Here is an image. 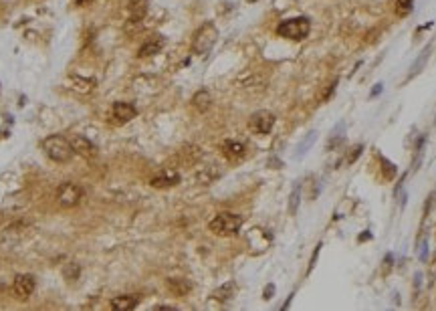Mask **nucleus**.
Masks as SVG:
<instances>
[{"instance_id": "nucleus-1", "label": "nucleus", "mask_w": 436, "mask_h": 311, "mask_svg": "<svg viewBox=\"0 0 436 311\" xmlns=\"http://www.w3.org/2000/svg\"><path fill=\"white\" fill-rule=\"evenodd\" d=\"M240 226H242V219L233 212H220L208 222L210 233H214L218 237H233L240 231Z\"/></svg>"}, {"instance_id": "nucleus-2", "label": "nucleus", "mask_w": 436, "mask_h": 311, "mask_svg": "<svg viewBox=\"0 0 436 311\" xmlns=\"http://www.w3.org/2000/svg\"><path fill=\"white\" fill-rule=\"evenodd\" d=\"M43 147H45V154L54 160V162H69L73 158V146L71 142H67L63 136H49L45 142H43Z\"/></svg>"}, {"instance_id": "nucleus-3", "label": "nucleus", "mask_w": 436, "mask_h": 311, "mask_svg": "<svg viewBox=\"0 0 436 311\" xmlns=\"http://www.w3.org/2000/svg\"><path fill=\"white\" fill-rule=\"evenodd\" d=\"M309 31H311V24H309V18H305V17L283 20L277 26V35L283 38H291V40H303L309 35Z\"/></svg>"}, {"instance_id": "nucleus-4", "label": "nucleus", "mask_w": 436, "mask_h": 311, "mask_svg": "<svg viewBox=\"0 0 436 311\" xmlns=\"http://www.w3.org/2000/svg\"><path fill=\"white\" fill-rule=\"evenodd\" d=\"M218 38V31L212 22H204L200 29L194 33V38H192V51L196 55H206V53L214 47Z\"/></svg>"}, {"instance_id": "nucleus-5", "label": "nucleus", "mask_w": 436, "mask_h": 311, "mask_svg": "<svg viewBox=\"0 0 436 311\" xmlns=\"http://www.w3.org/2000/svg\"><path fill=\"white\" fill-rule=\"evenodd\" d=\"M81 194H83V192H81V188H79L77 184H73V182H65V184H61V188L57 190V200H59V204H61V206L71 208V206L79 204Z\"/></svg>"}, {"instance_id": "nucleus-6", "label": "nucleus", "mask_w": 436, "mask_h": 311, "mask_svg": "<svg viewBox=\"0 0 436 311\" xmlns=\"http://www.w3.org/2000/svg\"><path fill=\"white\" fill-rule=\"evenodd\" d=\"M272 126H275V115H272L271 111H265V110L253 113L251 119H249V128H251V131L261 133V136L269 133V131L272 129Z\"/></svg>"}, {"instance_id": "nucleus-7", "label": "nucleus", "mask_w": 436, "mask_h": 311, "mask_svg": "<svg viewBox=\"0 0 436 311\" xmlns=\"http://www.w3.org/2000/svg\"><path fill=\"white\" fill-rule=\"evenodd\" d=\"M12 291L18 299H29L35 291V277L33 275H17L15 283H12Z\"/></svg>"}, {"instance_id": "nucleus-8", "label": "nucleus", "mask_w": 436, "mask_h": 311, "mask_svg": "<svg viewBox=\"0 0 436 311\" xmlns=\"http://www.w3.org/2000/svg\"><path fill=\"white\" fill-rule=\"evenodd\" d=\"M71 146H73V152H75V154L83 156V158H87V160H93V158H95V154H97V150H95V146H93V144H91L85 136H73Z\"/></svg>"}, {"instance_id": "nucleus-9", "label": "nucleus", "mask_w": 436, "mask_h": 311, "mask_svg": "<svg viewBox=\"0 0 436 311\" xmlns=\"http://www.w3.org/2000/svg\"><path fill=\"white\" fill-rule=\"evenodd\" d=\"M135 115H138V111H135V107L131 103H126V101L113 103V119L117 124H127Z\"/></svg>"}, {"instance_id": "nucleus-10", "label": "nucleus", "mask_w": 436, "mask_h": 311, "mask_svg": "<svg viewBox=\"0 0 436 311\" xmlns=\"http://www.w3.org/2000/svg\"><path fill=\"white\" fill-rule=\"evenodd\" d=\"M147 2L149 0H129L127 10H129V22H142L145 12H147Z\"/></svg>"}, {"instance_id": "nucleus-11", "label": "nucleus", "mask_w": 436, "mask_h": 311, "mask_svg": "<svg viewBox=\"0 0 436 311\" xmlns=\"http://www.w3.org/2000/svg\"><path fill=\"white\" fill-rule=\"evenodd\" d=\"M244 152H247V147H244V144H240V142L228 140V142L222 144V154H224L228 160H233V162L244 158Z\"/></svg>"}, {"instance_id": "nucleus-12", "label": "nucleus", "mask_w": 436, "mask_h": 311, "mask_svg": "<svg viewBox=\"0 0 436 311\" xmlns=\"http://www.w3.org/2000/svg\"><path fill=\"white\" fill-rule=\"evenodd\" d=\"M140 303V295H119L111 299V309L115 311H129Z\"/></svg>"}, {"instance_id": "nucleus-13", "label": "nucleus", "mask_w": 436, "mask_h": 311, "mask_svg": "<svg viewBox=\"0 0 436 311\" xmlns=\"http://www.w3.org/2000/svg\"><path fill=\"white\" fill-rule=\"evenodd\" d=\"M162 47H164L162 37H152V38H147L145 43L140 47L138 57H152V55H158V53L162 51Z\"/></svg>"}, {"instance_id": "nucleus-14", "label": "nucleus", "mask_w": 436, "mask_h": 311, "mask_svg": "<svg viewBox=\"0 0 436 311\" xmlns=\"http://www.w3.org/2000/svg\"><path fill=\"white\" fill-rule=\"evenodd\" d=\"M178 182H180V174H176V172H164V174L156 176V178H152L154 188H172Z\"/></svg>"}, {"instance_id": "nucleus-15", "label": "nucleus", "mask_w": 436, "mask_h": 311, "mask_svg": "<svg viewBox=\"0 0 436 311\" xmlns=\"http://www.w3.org/2000/svg\"><path fill=\"white\" fill-rule=\"evenodd\" d=\"M168 289H170L174 295L184 297V295L190 293L192 285H190V281H186V279H168Z\"/></svg>"}, {"instance_id": "nucleus-16", "label": "nucleus", "mask_w": 436, "mask_h": 311, "mask_svg": "<svg viewBox=\"0 0 436 311\" xmlns=\"http://www.w3.org/2000/svg\"><path fill=\"white\" fill-rule=\"evenodd\" d=\"M210 103H212V97H210V93L206 89H200L196 95L192 97V105L196 107L198 111H206L210 107Z\"/></svg>"}, {"instance_id": "nucleus-17", "label": "nucleus", "mask_w": 436, "mask_h": 311, "mask_svg": "<svg viewBox=\"0 0 436 311\" xmlns=\"http://www.w3.org/2000/svg\"><path fill=\"white\" fill-rule=\"evenodd\" d=\"M344 131H345V124L342 121V124L335 126V129L331 133V140H329V144H327V147H329V150H333L335 146H339V144L344 142Z\"/></svg>"}, {"instance_id": "nucleus-18", "label": "nucleus", "mask_w": 436, "mask_h": 311, "mask_svg": "<svg viewBox=\"0 0 436 311\" xmlns=\"http://www.w3.org/2000/svg\"><path fill=\"white\" fill-rule=\"evenodd\" d=\"M315 140H317V131H309L307 136H305V140L301 142V146L297 147V158H303L305 156V152L309 150V147L315 144Z\"/></svg>"}, {"instance_id": "nucleus-19", "label": "nucleus", "mask_w": 436, "mask_h": 311, "mask_svg": "<svg viewBox=\"0 0 436 311\" xmlns=\"http://www.w3.org/2000/svg\"><path fill=\"white\" fill-rule=\"evenodd\" d=\"M412 6H414V0H396V17H400V18H404V17H408L412 12Z\"/></svg>"}, {"instance_id": "nucleus-20", "label": "nucleus", "mask_w": 436, "mask_h": 311, "mask_svg": "<svg viewBox=\"0 0 436 311\" xmlns=\"http://www.w3.org/2000/svg\"><path fill=\"white\" fill-rule=\"evenodd\" d=\"M428 55H430V47H426V49H424V53H422V55L416 59V63L412 65V69H410V77H414V75H418V73H420V69H422V67H424V63L428 61Z\"/></svg>"}, {"instance_id": "nucleus-21", "label": "nucleus", "mask_w": 436, "mask_h": 311, "mask_svg": "<svg viewBox=\"0 0 436 311\" xmlns=\"http://www.w3.org/2000/svg\"><path fill=\"white\" fill-rule=\"evenodd\" d=\"M233 293H235V285L233 283H226L224 287H220L218 291H214V297L218 301H226V299H230L233 297Z\"/></svg>"}, {"instance_id": "nucleus-22", "label": "nucleus", "mask_w": 436, "mask_h": 311, "mask_svg": "<svg viewBox=\"0 0 436 311\" xmlns=\"http://www.w3.org/2000/svg\"><path fill=\"white\" fill-rule=\"evenodd\" d=\"M299 198H301V186H299V182H297V186L293 188V192H291V202H289V212L291 214H295L297 212V208H299Z\"/></svg>"}, {"instance_id": "nucleus-23", "label": "nucleus", "mask_w": 436, "mask_h": 311, "mask_svg": "<svg viewBox=\"0 0 436 311\" xmlns=\"http://www.w3.org/2000/svg\"><path fill=\"white\" fill-rule=\"evenodd\" d=\"M380 162H382V170H384V176H386V178H388V180L396 178V174H398L396 166H394L392 162H388L386 158H380Z\"/></svg>"}, {"instance_id": "nucleus-24", "label": "nucleus", "mask_w": 436, "mask_h": 311, "mask_svg": "<svg viewBox=\"0 0 436 311\" xmlns=\"http://www.w3.org/2000/svg\"><path fill=\"white\" fill-rule=\"evenodd\" d=\"M65 277L69 279V281H75L79 277V267L77 265H69V267L65 269Z\"/></svg>"}, {"instance_id": "nucleus-25", "label": "nucleus", "mask_w": 436, "mask_h": 311, "mask_svg": "<svg viewBox=\"0 0 436 311\" xmlns=\"http://www.w3.org/2000/svg\"><path fill=\"white\" fill-rule=\"evenodd\" d=\"M362 150H363V146H362V144H360V146H353V147H351V154H349V158H347V164H353V162H356V158H360Z\"/></svg>"}, {"instance_id": "nucleus-26", "label": "nucleus", "mask_w": 436, "mask_h": 311, "mask_svg": "<svg viewBox=\"0 0 436 311\" xmlns=\"http://www.w3.org/2000/svg\"><path fill=\"white\" fill-rule=\"evenodd\" d=\"M335 87H337V79H333L331 81V85L327 87V91H323V95H321V101H325V99H329L331 97V93L335 91Z\"/></svg>"}, {"instance_id": "nucleus-27", "label": "nucleus", "mask_w": 436, "mask_h": 311, "mask_svg": "<svg viewBox=\"0 0 436 311\" xmlns=\"http://www.w3.org/2000/svg\"><path fill=\"white\" fill-rule=\"evenodd\" d=\"M271 295H272V285H269L265 289V299H271Z\"/></svg>"}, {"instance_id": "nucleus-28", "label": "nucleus", "mask_w": 436, "mask_h": 311, "mask_svg": "<svg viewBox=\"0 0 436 311\" xmlns=\"http://www.w3.org/2000/svg\"><path fill=\"white\" fill-rule=\"evenodd\" d=\"M420 259H422V261H426V242H424V245H422V253H420Z\"/></svg>"}, {"instance_id": "nucleus-29", "label": "nucleus", "mask_w": 436, "mask_h": 311, "mask_svg": "<svg viewBox=\"0 0 436 311\" xmlns=\"http://www.w3.org/2000/svg\"><path fill=\"white\" fill-rule=\"evenodd\" d=\"M380 91H382V85H380V83H378V85H376V89H374V91H372V97H376V95H380Z\"/></svg>"}, {"instance_id": "nucleus-30", "label": "nucleus", "mask_w": 436, "mask_h": 311, "mask_svg": "<svg viewBox=\"0 0 436 311\" xmlns=\"http://www.w3.org/2000/svg\"><path fill=\"white\" fill-rule=\"evenodd\" d=\"M75 2H77V4H89L91 0H75Z\"/></svg>"}, {"instance_id": "nucleus-31", "label": "nucleus", "mask_w": 436, "mask_h": 311, "mask_svg": "<svg viewBox=\"0 0 436 311\" xmlns=\"http://www.w3.org/2000/svg\"><path fill=\"white\" fill-rule=\"evenodd\" d=\"M0 289H2V283H0Z\"/></svg>"}, {"instance_id": "nucleus-32", "label": "nucleus", "mask_w": 436, "mask_h": 311, "mask_svg": "<svg viewBox=\"0 0 436 311\" xmlns=\"http://www.w3.org/2000/svg\"><path fill=\"white\" fill-rule=\"evenodd\" d=\"M249 2H254V0H249Z\"/></svg>"}]
</instances>
